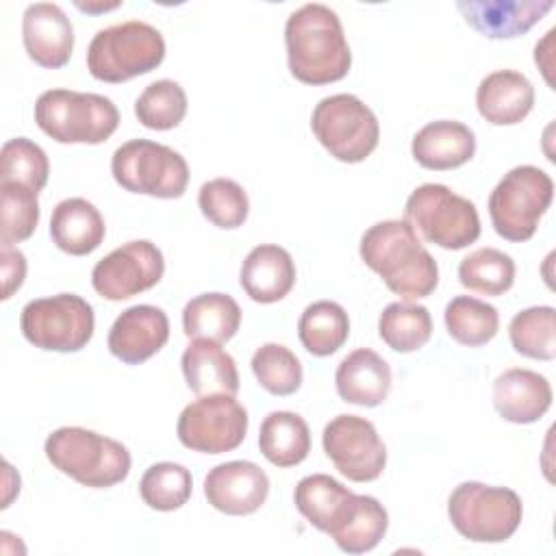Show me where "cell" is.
<instances>
[{
	"instance_id": "f1b7e54d",
	"label": "cell",
	"mask_w": 556,
	"mask_h": 556,
	"mask_svg": "<svg viewBox=\"0 0 556 556\" xmlns=\"http://www.w3.org/2000/svg\"><path fill=\"white\" fill-rule=\"evenodd\" d=\"M298 337L313 356L334 354L350 337V319L341 304L317 300L308 304L298 321Z\"/></svg>"
},
{
	"instance_id": "d6a6232c",
	"label": "cell",
	"mask_w": 556,
	"mask_h": 556,
	"mask_svg": "<svg viewBox=\"0 0 556 556\" xmlns=\"http://www.w3.org/2000/svg\"><path fill=\"white\" fill-rule=\"evenodd\" d=\"M508 337L517 354L552 361L556 356V311L552 306L519 311L508 324Z\"/></svg>"
},
{
	"instance_id": "4dcf8cb0",
	"label": "cell",
	"mask_w": 556,
	"mask_h": 556,
	"mask_svg": "<svg viewBox=\"0 0 556 556\" xmlns=\"http://www.w3.org/2000/svg\"><path fill=\"white\" fill-rule=\"evenodd\" d=\"M378 334L391 350L408 354L430 341L432 317L421 304L391 302L378 317Z\"/></svg>"
},
{
	"instance_id": "d4e9b609",
	"label": "cell",
	"mask_w": 556,
	"mask_h": 556,
	"mask_svg": "<svg viewBox=\"0 0 556 556\" xmlns=\"http://www.w3.org/2000/svg\"><path fill=\"white\" fill-rule=\"evenodd\" d=\"M187 387L195 395H237L239 371L235 358L208 339H191L180 358Z\"/></svg>"
},
{
	"instance_id": "f546056e",
	"label": "cell",
	"mask_w": 556,
	"mask_h": 556,
	"mask_svg": "<svg viewBox=\"0 0 556 556\" xmlns=\"http://www.w3.org/2000/svg\"><path fill=\"white\" fill-rule=\"evenodd\" d=\"M443 319H445L447 334L456 343L467 348H478L489 343L500 328L497 308L471 295L452 298L445 306Z\"/></svg>"
},
{
	"instance_id": "5b68a950",
	"label": "cell",
	"mask_w": 556,
	"mask_h": 556,
	"mask_svg": "<svg viewBox=\"0 0 556 556\" xmlns=\"http://www.w3.org/2000/svg\"><path fill=\"white\" fill-rule=\"evenodd\" d=\"M165 59L159 28L128 20L100 28L87 48V70L102 83H124L156 70Z\"/></svg>"
},
{
	"instance_id": "ab89813d",
	"label": "cell",
	"mask_w": 556,
	"mask_h": 556,
	"mask_svg": "<svg viewBox=\"0 0 556 556\" xmlns=\"http://www.w3.org/2000/svg\"><path fill=\"white\" fill-rule=\"evenodd\" d=\"M0 258H2V300H9L26 278V256L13 245H2Z\"/></svg>"
},
{
	"instance_id": "7c38bea8",
	"label": "cell",
	"mask_w": 556,
	"mask_h": 556,
	"mask_svg": "<svg viewBox=\"0 0 556 556\" xmlns=\"http://www.w3.org/2000/svg\"><path fill=\"white\" fill-rule=\"evenodd\" d=\"M20 328L28 343L50 352L83 350L96 328L91 304L76 293H56L30 300L20 315Z\"/></svg>"
},
{
	"instance_id": "484cf974",
	"label": "cell",
	"mask_w": 556,
	"mask_h": 556,
	"mask_svg": "<svg viewBox=\"0 0 556 556\" xmlns=\"http://www.w3.org/2000/svg\"><path fill=\"white\" fill-rule=\"evenodd\" d=\"M104 217L89 200L65 198L54 206L50 217V237L65 254H91L104 241Z\"/></svg>"
},
{
	"instance_id": "8fae6325",
	"label": "cell",
	"mask_w": 556,
	"mask_h": 556,
	"mask_svg": "<svg viewBox=\"0 0 556 556\" xmlns=\"http://www.w3.org/2000/svg\"><path fill=\"white\" fill-rule=\"evenodd\" d=\"M311 128L330 156L343 163L365 161L380 139L374 111L352 93L321 98L313 109Z\"/></svg>"
},
{
	"instance_id": "1f68e13d",
	"label": "cell",
	"mask_w": 556,
	"mask_h": 556,
	"mask_svg": "<svg viewBox=\"0 0 556 556\" xmlns=\"http://www.w3.org/2000/svg\"><path fill=\"white\" fill-rule=\"evenodd\" d=\"M458 280L469 291L502 295L515 282V261L497 248H478L460 261Z\"/></svg>"
},
{
	"instance_id": "d590c367",
	"label": "cell",
	"mask_w": 556,
	"mask_h": 556,
	"mask_svg": "<svg viewBox=\"0 0 556 556\" xmlns=\"http://www.w3.org/2000/svg\"><path fill=\"white\" fill-rule=\"evenodd\" d=\"M50 163L41 146L26 137L4 141L0 150V182H17L41 191L48 182Z\"/></svg>"
},
{
	"instance_id": "9a60e30c",
	"label": "cell",
	"mask_w": 556,
	"mask_h": 556,
	"mask_svg": "<svg viewBox=\"0 0 556 556\" xmlns=\"http://www.w3.org/2000/svg\"><path fill=\"white\" fill-rule=\"evenodd\" d=\"M163 271L165 258L156 243L137 239L100 258L91 269V285L104 300L119 302L152 289L163 278Z\"/></svg>"
},
{
	"instance_id": "603a6c76",
	"label": "cell",
	"mask_w": 556,
	"mask_h": 556,
	"mask_svg": "<svg viewBox=\"0 0 556 556\" xmlns=\"http://www.w3.org/2000/svg\"><path fill=\"white\" fill-rule=\"evenodd\" d=\"M534 104L532 83L515 70H495L486 74L476 89L478 113L495 126L519 124Z\"/></svg>"
},
{
	"instance_id": "83f0119b",
	"label": "cell",
	"mask_w": 556,
	"mask_h": 556,
	"mask_svg": "<svg viewBox=\"0 0 556 556\" xmlns=\"http://www.w3.org/2000/svg\"><path fill=\"white\" fill-rule=\"evenodd\" d=\"M261 454L276 467L300 465L311 452V430L304 417L291 410H271L258 430Z\"/></svg>"
},
{
	"instance_id": "6da1fadb",
	"label": "cell",
	"mask_w": 556,
	"mask_h": 556,
	"mask_svg": "<svg viewBox=\"0 0 556 556\" xmlns=\"http://www.w3.org/2000/svg\"><path fill=\"white\" fill-rule=\"evenodd\" d=\"M295 508L348 554L371 552L389 528L387 508L371 495H356L328 473L304 476L293 491Z\"/></svg>"
},
{
	"instance_id": "8992f818",
	"label": "cell",
	"mask_w": 556,
	"mask_h": 556,
	"mask_svg": "<svg viewBox=\"0 0 556 556\" xmlns=\"http://www.w3.org/2000/svg\"><path fill=\"white\" fill-rule=\"evenodd\" d=\"M37 126L59 143H102L119 126L111 98L72 89H48L35 102Z\"/></svg>"
},
{
	"instance_id": "e575fe53",
	"label": "cell",
	"mask_w": 556,
	"mask_h": 556,
	"mask_svg": "<svg viewBox=\"0 0 556 556\" xmlns=\"http://www.w3.org/2000/svg\"><path fill=\"white\" fill-rule=\"evenodd\" d=\"M135 115L150 130L176 128L187 115V93L176 80H154L139 93Z\"/></svg>"
},
{
	"instance_id": "7402d4cb",
	"label": "cell",
	"mask_w": 556,
	"mask_h": 556,
	"mask_svg": "<svg viewBox=\"0 0 556 556\" xmlns=\"http://www.w3.org/2000/svg\"><path fill=\"white\" fill-rule=\"evenodd\" d=\"M389 363L369 348L350 352L334 371V387L343 402L356 406H380L391 391Z\"/></svg>"
},
{
	"instance_id": "ba28073f",
	"label": "cell",
	"mask_w": 556,
	"mask_h": 556,
	"mask_svg": "<svg viewBox=\"0 0 556 556\" xmlns=\"http://www.w3.org/2000/svg\"><path fill=\"white\" fill-rule=\"evenodd\" d=\"M554 198V180L534 165H517L502 176L489 195L495 232L506 241H528Z\"/></svg>"
},
{
	"instance_id": "3957f363",
	"label": "cell",
	"mask_w": 556,
	"mask_h": 556,
	"mask_svg": "<svg viewBox=\"0 0 556 556\" xmlns=\"http://www.w3.org/2000/svg\"><path fill=\"white\" fill-rule=\"evenodd\" d=\"M287 61L293 78L306 85L341 80L352 65V52L339 15L319 2L295 9L285 24Z\"/></svg>"
},
{
	"instance_id": "277c9868",
	"label": "cell",
	"mask_w": 556,
	"mask_h": 556,
	"mask_svg": "<svg viewBox=\"0 0 556 556\" xmlns=\"http://www.w3.org/2000/svg\"><path fill=\"white\" fill-rule=\"evenodd\" d=\"M43 452L52 467L91 489H109L130 471V452L124 443L80 426L50 432Z\"/></svg>"
},
{
	"instance_id": "7a4b0ae2",
	"label": "cell",
	"mask_w": 556,
	"mask_h": 556,
	"mask_svg": "<svg viewBox=\"0 0 556 556\" xmlns=\"http://www.w3.org/2000/svg\"><path fill=\"white\" fill-rule=\"evenodd\" d=\"M363 263L404 300L430 295L439 285V267L406 219H384L369 226L358 245Z\"/></svg>"
},
{
	"instance_id": "ac0fdd59",
	"label": "cell",
	"mask_w": 556,
	"mask_h": 556,
	"mask_svg": "<svg viewBox=\"0 0 556 556\" xmlns=\"http://www.w3.org/2000/svg\"><path fill=\"white\" fill-rule=\"evenodd\" d=\"M26 54L41 67H63L74 50V26L54 2H33L22 15Z\"/></svg>"
},
{
	"instance_id": "4fadbf2b",
	"label": "cell",
	"mask_w": 556,
	"mask_h": 556,
	"mask_svg": "<svg viewBox=\"0 0 556 556\" xmlns=\"http://www.w3.org/2000/svg\"><path fill=\"white\" fill-rule=\"evenodd\" d=\"M176 434L193 452L224 454L243 443L248 434V410L235 395H200L182 408Z\"/></svg>"
},
{
	"instance_id": "8d00e7d4",
	"label": "cell",
	"mask_w": 556,
	"mask_h": 556,
	"mask_svg": "<svg viewBox=\"0 0 556 556\" xmlns=\"http://www.w3.org/2000/svg\"><path fill=\"white\" fill-rule=\"evenodd\" d=\"M198 206L202 215L217 228H239L250 213L245 189L232 178L206 180L198 191Z\"/></svg>"
},
{
	"instance_id": "2e32d148",
	"label": "cell",
	"mask_w": 556,
	"mask_h": 556,
	"mask_svg": "<svg viewBox=\"0 0 556 556\" xmlns=\"http://www.w3.org/2000/svg\"><path fill=\"white\" fill-rule=\"evenodd\" d=\"M267 495L269 478L252 460H228L215 465L204 478V497L224 515H252L265 504Z\"/></svg>"
},
{
	"instance_id": "f35d334b",
	"label": "cell",
	"mask_w": 556,
	"mask_h": 556,
	"mask_svg": "<svg viewBox=\"0 0 556 556\" xmlns=\"http://www.w3.org/2000/svg\"><path fill=\"white\" fill-rule=\"evenodd\" d=\"M2 217H0V243L13 245L28 239L39 222L37 191L17 185L0 182Z\"/></svg>"
},
{
	"instance_id": "d6986e66",
	"label": "cell",
	"mask_w": 556,
	"mask_h": 556,
	"mask_svg": "<svg viewBox=\"0 0 556 556\" xmlns=\"http://www.w3.org/2000/svg\"><path fill=\"white\" fill-rule=\"evenodd\" d=\"M554 7L552 0H460L465 22L489 39H510L528 33Z\"/></svg>"
},
{
	"instance_id": "9c48e42d",
	"label": "cell",
	"mask_w": 556,
	"mask_h": 556,
	"mask_svg": "<svg viewBox=\"0 0 556 556\" xmlns=\"http://www.w3.org/2000/svg\"><path fill=\"white\" fill-rule=\"evenodd\" d=\"M404 219L443 250H463L480 237L476 204L441 182L419 185L406 200Z\"/></svg>"
},
{
	"instance_id": "cb8c5ba5",
	"label": "cell",
	"mask_w": 556,
	"mask_h": 556,
	"mask_svg": "<svg viewBox=\"0 0 556 556\" xmlns=\"http://www.w3.org/2000/svg\"><path fill=\"white\" fill-rule=\"evenodd\" d=\"M410 152L426 169H454L476 154V135L463 122L437 119L415 132Z\"/></svg>"
},
{
	"instance_id": "ffe728a7",
	"label": "cell",
	"mask_w": 556,
	"mask_h": 556,
	"mask_svg": "<svg viewBox=\"0 0 556 556\" xmlns=\"http://www.w3.org/2000/svg\"><path fill=\"white\" fill-rule=\"evenodd\" d=\"M493 406L510 424H532L552 406L549 380L526 367H510L493 382Z\"/></svg>"
},
{
	"instance_id": "5bb4252c",
	"label": "cell",
	"mask_w": 556,
	"mask_h": 556,
	"mask_svg": "<svg viewBox=\"0 0 556 556\" xmlns=\"http://www.w3.org/2000/svg\"><path fill=\"white\" fill-rule=\"evenodd\" d=\"M321 445L334 469L352 482H371L384 471L387 447L376 426L365 417H332L324 426Z\"/></svg>"
},
{
	"instance_id": "74e56055",
	"label": "cell",
	"mask_w": 556,
	"mask_h": 556,
	"mask_svg": "<svg viewBox=\"0 0 556 556\" xmlns=\"http://www.w3.org/2000/svg\"><path fill=\"white\" fill-rule=\"evenodd\" d=\"M250 365L258 384L271 395H291L302 384V363L282 343H263Z\"/></svg>"
},
{
	"instance_id": "e0dca14e",
	"label": "cell",
	"mask_w": 556,
	"mask_h": 556,
	"mask_svg": "<svg viewBox=\"0 0 556 556\" xmlns=\"http://www.w3.org/2000/svg\"><path fill=\"white\" fill-rule=\"evenodd\" d=\"M169 339V319L163 308L135 304L117 315L109 330V352L126 365L152 358Z\"/></svg>"
},
{
	"instance_id": "4316f807",
	"label": "cell",
	"mask_w": 556,
	"mask_h": 556,
	"mask_svg": "<svg viewBox=\"0 0 556 556\" xmlns=\"http://www.w3.org/2000/svg\"><path fill=\"white\" fill-rule=\"evenodd\" d=\"M241 308L228 293H200L182 308V330L189 339H208L224 343L237 334Z\"/></svg>"
},
{
	"instance_id": "44dd1931",
	"label": "cell",
	"mask_w": 556,
	"mask_h": 556,
	"mask_svg": "<svg viewBox=\"0 0 556 556\" xmlns=\"http://www.w3.org/2000/svg\"><path fill=\"white\" fill-rule=\"evenodd\" d=\"M241 289L258 304L282 300L295 285V263L276 243H261L248 252L239 271Z\"/></svg>"
},
{
	"instance_id": "30bf717a",
	"label": "cell",
	"mask_w": 556,
	"mask_h": 556,
	"mask_svg": "<svg viewBox=\"0 0 556 556\" xmlns=\"http://www.w3.org/2000/svg\"><path fill=\"white\" fill-rule=\"evenodd\" d=\"M115 182L152 198H180L189 185V165L180 152L150 139H130L111 156Z\"/></svg>"
},
{
	"instance_id": "836d02e7",
	"label": "cell",
	"mask_w": 556,
	"mask_h": 556,
	"mask_svg": "<svg viewBox=\"0 0 556 556\" xmlns=\"http://www.w3.org/2000/svg\"><path fill=\"white\" fill-rule=\"evenodd\" d=\"M191 471L185 465L169 460L150 465L139 482V495L143 504L161 513H169L185 506L191 497Z\"/></svg>"
},
{
	"instance_id": "52a82bcc",
	"label": "cell",
	"mask_w": 556,
	"mask_h": 556,
	"mask_svg": "<svg viewBox=\"0 0 556 556\" xmlns=\"http://www.w3.org/2000/svg\"><path fill=\"white\" fill-rule=\"evenodd\" d=\"M447 517L454 530L476 543L510 539L523 517L521 497L508 486L460 482L447 497Z\"/></svg>"
}]
</instances>
